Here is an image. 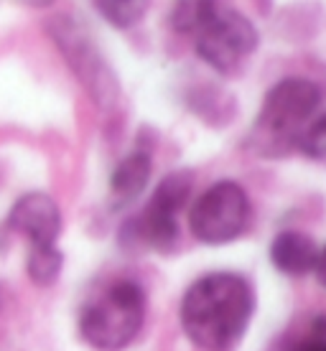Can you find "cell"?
I'll return each instance as SVG.
<instances>
[{
	"mask_svg": "<svg viewBox=\"0 0 326 351\" xmlns=\"http://www.w3.org/2000/svg\"><path fill=\"white\" fill-rule=\"evenodd\" d=\"M8 227L31 242V247L56 245L62 234V211L49 193L31 191L21 196L8 214Z\"/></svg>",
	"mask_w": 326,
	"mask_h": 351,
	"instance_id": "8",
	"label": "cell"
},
{
	"mask_svg": "<svg viewBox=\"0 0 326 351\" xmlns=\"http://www.w3.org/2000/svg\"><path fill=\"white\" fill-rule=\"evenodd\" d=\"M253 219L250 196L237 181H217L189 209V229L204 245H224L245 234Z\"/></svg>",
	"mask_w": 326,
	"mask_h": 351,
	"instance_id": "7",
	"label": "cell"
},
{
	"mask_svg": "<svg viewBox=\"0 0 326 351\" xmlns=\"http://www.w3.org/2000/svg\"><path fill=\"white\" fill-rule=\"evenodd\" d=\"M46 28H49L56 49L69 64V69L74 71V77L87 89V95L105 110L117 105V99H120L117 77L97 49L95 38L82 26L80 18H74L71 13H59V16L49 18Z\"/></svg>",
	"mask_w": 326,
	"mask_h": 351,
	"instance_id": "5",
	"label": "cell"
},
{
	"mask_svg": "<svg viewBox=\"0 0 326 351\" xmlns=\"http://www.w3.org/2000/svg\"><path fill=\"white\" fill-rule=\"evenodd\" d=\"M255 313V290L237 272H209L186 290L178 321L189 341L204 351H229Z\"/></svg>",
	"mask_w": 326,
	"mask_h": 351,
	"instance_id": "1",
	"label": "cell"
},
{
	"mask_svg": "<svg viewBox=\"0 0 326 351\" xmlns=\"http://www.w3.org/2000/svg\"><path fill=\"white\" fill-rule=\"evenodd\" d=\"M318 257L316 242L303 232H281L270 245V260L283 275L301 278L314 272Z\"/></svg>",
	"mask_w": 326,
	"mask_h": 351,
	"instance_id": "9",
	"label": "cell"
},
{
	"mask_svg": "<svg viewBox=\"0 0 326 351\" xmlns=\"http://www.w3.org/2000/svg\"><path fill=\"white\" fill-rule=\"evenodd\" d=\"M171 26L178 34L194 36L196 56L220 74H237L260 41L253 21L222 3H178Z\"/></svg>",
	"mask_w": 326,
	"mask_h": 351,
	"instance_id": "2",
	"label": "cell"
},
{
	"mask_svg": "<svg viewBox=\"0 0 326 351\" xmlns=\"http://www.w3.org/2000/svg\"><path fill=\"white\" fill-rule=\"evenodd\" d=\"M3 300H5V288H3V282H0V308H3Z\"/></svg>",
	"mask_w": 326,
	"mask_h": 351,
	"instance_id": "16",
	"label": "cell"
},
{
	"mask_svg": "<svg viewBox=\"0 0 326 351\" xmlns=\"http://www.w3.org/2000/svg\"><path fill=\"white\" fill-rule=\"evenodd\" d=\"M321 102V89L311 80L288 77L275 84L263 99L250 132V148L265 158H283L299 150V141L309 128V117Z\"/></svg>",
	"mask_w": 326,
	"mask_h": 351,
	"instance_id": "3",
	"label": "cell"
},
{
	"mask_svg": "<svg viewBox=\"0 0 326 351\" xmlns=\"http://www.w3.org/2000/svg\"><path fill=\"white\" fill-rule=\"evenodd\" d=\"M291 351H326V316L314 318L306 336L293 343Z\"/></svg>",
	"mask_w": 326,
	"mask_h": 351,
	"instance_id": "14",
	"label": "cell"
},
{
	"mask_svg": "<svg viewBox=\"0 0 326 351\" xmlns=\"http://www.w3.org/2000/svg\"><path fill=\"white\" fill-rule=\"evenodd\" d=\"M145 321V290L135 280H115L82 308L80 334L97 351H123Z\"/></svg>",
	"mask_w": 326,
	"mask_h": 351,
	"instance_id": "4",
	"label": "cell"
},
{
	"mask_svg": "<svg viewBox=\"0 0 326 351\" xmlns=\"http://www.w3.org/2000/svg\"><path fill=\"white\" fill-rule=\"evenodd\" d=\"M62 267H64V255L56 245L31 247L26 260V272L36 285L46 288V285L56 282V278L62 275Z\"/></svg>",
	"mask_w": 326,
	"mask_h": 351,
	"instance_id": "11",
	"label": "cell"
},
{
	"mask_svg": "<svg viewBox=\"0 0 326 351\" xmlns=\"http://www.w3.org/2000/svg\"><path fill=\"white\" fill-rule=\"evenodd\" d=\"M299 150L311 160L326 163V114L318 117L316 123L309 125L299 141Z\"/></svg>",
	"mask_w": 326,
	"mask_h": 351,
	"instance_id": "13",
	"label": "cell"
},
{
	"mask_svg": "<svg viewBox=\"0 0 326 351\" xmlns=\"http://www.w3.org/2000/svg\"><path fill=\"white\" fill-rule=\"evenodd\" d=\"M95 10L105 18L110 26L130 28L145 16L148 5L138 3V0H100V3H95Z\"/></svg>",
	"mask_w": 326,
	"mask_h": 351,
	"instance_id": "12",
	"label": "cell"
},
{
	"mask_svg": "<svg viewBox=\"0 0 326 351\" xmlns=\"http://www.w3.org/2000/svg\"><path fill=\"white\" fill-rule=\"evenodd\" d=\"M191 193V173L174 171L168 173L145 204L141 214L125 221L120 232V242L125 247H148L156 252H171L178 245V211L184 209Z\"/></svg>",
	"mask_w": 326,
	"mask_h": 351,
	"instance_id": "6",
	"label": "cell"
},
{
	"mask_svg": "<svg viewBox=\"0 0 326 351\" xmlns=\"http://www.w3.org/2000/svg\"><path fill=\"white\" fill-rule=\"evenodd\" d=\"M314 272H316V278L321 285H326V247L324 250H318V257H316V265H314Z\"/></svg>",
	"mask_w": 326,
	"mask_h": 351,
	"instance_id": "15",
	"label": "cell"
},
{
	"mask_svg": "<svg viewBox=\"0 0 326 351\" xmlns=\"http://www.w3.org/2000/svg\"><path fill=\"white\" fill-rule=\"evenodd\" d=\"M150 171H153V160L148 150H135L130 156H125L110 176V196L115 206L135 202L148 184Z\"/></svg>",
	"mask_w": 326,
	"mask_h": 351,
	"instance_id": "10",
	"label": "cell"
}]
</instances>
